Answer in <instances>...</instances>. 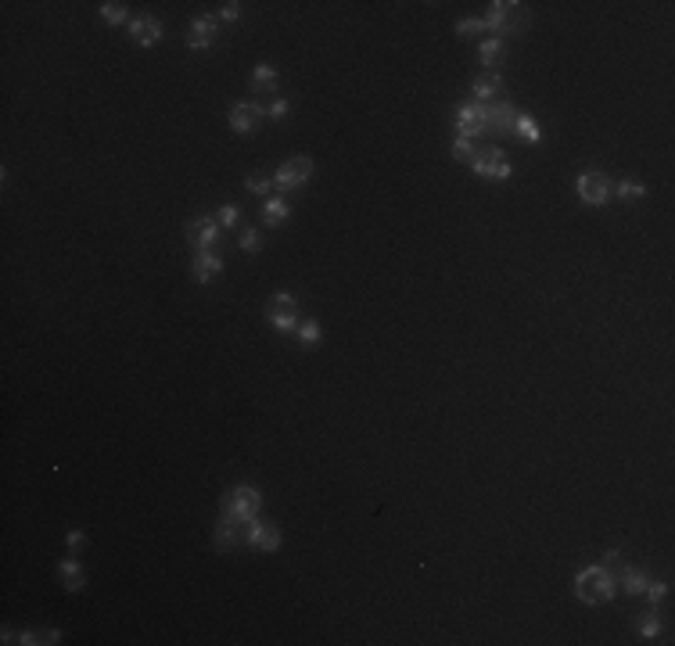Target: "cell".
<instances>
[{
	"instance_id": "cell-6",
	"label": "cell",
	"mask_w": 675,
	"mask_h": 646,
	"mask_svg": "<svg viewBox=\"0 0 675 646\" xmlns=\"http://www.w3.org/2000/svg\"><path fill=\"white\" fill-rule=\"evenodd\" d=\"M266 316H269V323L277 330H294V327H299V305H294V298L288 295V291H281V295H273Z\"/></svg>"
},
{
	"instance_id": "cell-14",
	"label": "cell",
	"mask_w": 675,
	"mask_h": 646,
	"mask_svg": "<svg viewBox=\"0 0 675 646\" xmlns=\"http://www.w3.org/2000/svg\"><path fill=\"white\" fill-rule=\"evenodd\" d=\"M248 543L256 546V550H262V553H273V550L281 546V532L273 528V525H262V520H251Z\"/></svg>"
},
{
	"instance_id": "cell-23",
	"label": "cell",
	"mask_w": 675,
	"mask_h": 646,
	"mask_svg": "<svg viewBox=\"0 0 675 646\" xmlns=\"http://www.w3.org/2000/svg\"><path fill=\"white\" fill-rule=\"evenodd\" d=\"M101 18L108 26H122L126 22V4H119V0H112V4H101Z\"/></svg>"
},
{
	"instance_id": "cell-17",
	"label": "cell",
	"mask_w": 675,
	"mask_h": 646,
	"mask_svg": "<svg viewBox=\"0 0 675 646\" xmlns=\"http://www.w3.org/2000/svg\"><path fill=\"white\" fill-rule=\"evenodd\" d=\"M58 575H61V581H65V589L69 593H79L83 586H87V581H83V568H79V560H61V564H58Z\"/></svg>"
},
{
	"instance_id": "cell-29",
	"label": "cell",
	"mask_w": 675,
	"mask_h": 646,
	"mask_svg": "<svg viewBox=\"0 0 675 646\" xmlns=\"http://www.w3.org/2000/svg\"><path fill=\"white\" fill-rule=\"evenodd\" d=\"M499 47H503V40H499V36L485 40V44H481V65H492V61L499 58Z\"/></svg>"
},
{
	"instance_id": "cell-35",
	"label": "cell",
	"mask_w": 675,
	"mask_h": 646,
	"mask_svg": "<svg viewBox=\"0 0 675 646\" xmlns=\"http://www.w3.org/2000/svg\"><path fill=\"white\" fill-rule=\"evenodd\" d=\"M618 194H622V198H643L647 191H643L640 183H628V180H622V183H618Z\"/></svg>"
},
{
	"instance_id": "cell-15",
	"label": "cell",
	"mask_w": 675,
	"mask_h": 646,
	"mask_svg": "<svg viewBox=\"0 0 675 646\" xmlns=\"http://www.w3.org/2000/svg\"><path fill=\"white\" fill-rule=\"evenodd\" d=\"M194 280L198 284H208L216 273H223V259L216 255V252H194Z\"/></svg>"
},
{
	"instance_id": "cell-19",
	"label": "cell",
	"mask_w": 675,
	"mask_h": 646,
	"mask_svg": "<svg viewBox=\"0 0 675 646\" xmlns=\"http://www.w3.org/2000/svg\"><path fill=\"white\" fill-rule=\"evenodd\" d=\"M288 212H291V205H288L284 198H269V201L262 205V219H266L269 226L284 223V219H288Z\"/></svg>"
},
{
	"instance_id": "cell-20",
	"label": "cell",
	"mask_w": 675,
	"mask_h": 646,
	"mask_svg": "<svg viewBox=\"0 0 675 646\" xmlns=\"http://www.w3.org/2000/svg\"><path fill=\"white\" fill-rule=\"evenodd\" d=\"M618 581L625 586V593H628V596H640V593L647 589V581H650V578H647V575H643L640 568H625Z\"/></svg>"
},
{
	"instance_id": "cell-10",
	"label": "cell",
	"mask_w": 675,
	"mask_h": 646,
	"mask_svg": "<svg viewBox=\"0 0 675 646\" xmlns=\"http://www.w3.org/2000/svg\"><path fill=\"white\" fill-rule=\"evenodd\" d=\"M456 126H460V137H478L489 130V108H481V104H467V108L456 112Z\"/></svg>"
},
{
	"instance_id": "cell-32",
	"label": "cell",
	"mask_w": 675,
	"mask_h": 646,
	"mask_svg": "<svg viewBox=\"0 0 675 646\" xmlns=\"http://www.w3.org/2000/svg\"><path fill=\"white\" fill-rule=\"evenodd\" d=\"M262 112H266V115H273V119H284V115L291 112V104H288L284 97H277V101H269V104H266Z\"/></svg>"
},
{
	"instance_id": "cell-2",
	"label": "cell",
	"mask_w": 675,
	"mask_h": 646,
	"mask_svg": "<svg viewBox=\"0 0 675 646\" xmlns=\"http://www.w3.org/2000/svg\"><path fill=\"white\" fill-rule=\"evenodd\" d=\"M259 507H262V495H259V488H251V485H238L234 492L226 495V503H223L226 513H234L241 520H256Z\"/></svg>"
},
{
	"instance_id": "cell-24",
	"label": "cell",
	"mask_w": 675,
	"mask_h": 646,
	"mask_svg": "<svg viewBox=\"0 0 675 646\" xmlns=\"http://www.w3.org/2000/svg\"><path fill=\"white\" fill-rule=\"evenodd\" d=\"M244 187H248L251 194H269V191H277V187H273V176H262V173H251V176L244 180Z\"/></svg>"
},
{
	"instance_id": "cell-37",
	"label": "cell",
	"mask_w": 675,
	"mask_h": 646,
	"mask_svg": "<svg viewBox=\"0 0 675 646\" xmlns=\"http://www.w3.org/2000/svg\"><path fill=\"white\" fill-rule=\"evenodd\" d=\"M238 15H241V4H238V0H230V4L219 8V18H226V22H234Z\"/></svg>"
},
{
	"instance_id": "cell-21",
	"label": "cell",
	"mask_w": 675,
	"mask_h": 646,
	"mask_svg": "<svg viewBox=\"0 0 675 646\" xmlns=\"http://www.w3.org/2000/svg\"><path fill=\"white\" fill-rule=\"evenodd\" d=\"M499 87H503V79H499L496 72H485V76H478V79H474V97H478V104H481L485 97H492Z\"/></svg>"
},
{
	"instance_id": "cell-3",
	"label": "cell",
	"mask_w": 675,
	"mask_h": 646,
	"mask_svg": "<svg viewBox=\"0 0 675 646\" xmlns=\"http://www.w3.org/2000/svg\"><path fill=\"white\" fill-rule=\"evenodd\" d=\"M471 165H474V173L478 176H485V180H506L514 169H510V162L503 158V151L499 148H481L474 158H471Z\"/></svg>"
},
{
	"instance_id": "cell-12",
	"label": "cell",
	"mask_w": 675,
	"mask_h": 646,
	"mask_svg": "<svg viewBox=\"0 0 675 646\" xmlns=\"http://www.w3.org/2000/svg\"><path fill=\"white\" fill-rule=\"evenodd\" d=\"M212 40H216V18H194L191 29H187V47L205 51L212 47Z\"/></svg>"
},
{
	"instance_id": "cell-13",
	"label": "cell",
	"mask_w": 675,
	"mask_h": 646,
	"mask_svg": "<svg viewBox=\"0 0 675 646\" xmlns=\"http://www.w3.org/2000/svg\"><path fill=\"white\" fill-rule=\"evenodd\" d=\"M259 119H262L259 104H238V108L230 112V126H234L238 133H256L259 130Z\"/></svg>"
},
{
	"instance_id": "cell-7",
	"label": "cell",
	"mask_w": 675,
	"mask_h": 646,
	"mask_svg": "<svg viewBox=\"0 0 675 646\" xmlns=\"http://www.w3.org/2000/svg\"><path fill=\"white\" fill-rule=\"evenodd\" d=\"M309 176H312V162L309 158H291V162H284L277 169L273 187H277V191H294V187H302Z\"/></svg>"
},
{
	"instance_id": "cell-28",
	"label": "cell",
	"mask_w": 675,
	"mask_h": 646,
	"mask_svg": "<svg viewBox=\"0 0 675 646\" xmlns=\"http://www.w3.org/2000/svg\"><path fill=\"white\" fill-rule=\"evenodd\" d=\"M478 151H474V144L467 140V137H456L453 140V158H460V162H471Z\"/></svg>"
},
{
	"instance_id": "cell-4",
	"label": "cell",
	"mask_w": 675,
	"mask_h": 646,
	"mask_svg": "<svg viewBox=\"0 0 675 646\" xmlns=\"http://www.w3.org/2000/svg\"><path fill=\"white\" fill-rule=\"evenodd\" d=\"M248 532H251V520H241V517L223 510L219 528H216V546L219 550H234L238 543H248Z\"/></svg>"
},
{
	"instance_id": "cell-16",
	"label": "cell",
	"mask_w": 675,
	"mask_h": 646,
	"mask_svg": "<svg viewBox=\"0 0 675 646\" xmlns=\"http://www.w3.org/2000/svg\"><path fill=\"white\" fill-rule=\"evenodd\" d=\"M514 122H517L514 104H492V108H489V130L492 133H510Z\"/></svg>"
},
{
	"instance_id": "cell-31",
	"label": "cell",
	"mask_w": 675,
	"mask_h": 646,
	"mask_svg": "<svg viewBox=\"0 0 675 646\" xmlns=\"http://www.w3.org/2000/svg\"><path fill=\"white\" fill-rule=\"evenodd\" d=\"M647 596H650V603H653V607H658V603L668 596V581H647V589H643Z\"/></svg>"
},
{
	"instance_id": "cell-8",
	"label": "cell",
	"mask_w": 675,
	"mask_h": 646,
	"mask_svg": "<svg viewBox=\"0 0 675 646\" xmlns=\"http://www.w3.org/2000/svg\"><path fill=\"white\" fill-rule=\"evenodd\" d=\"M187 241L194 244V252H212V244L219 241V219H191Z\"/></svg>"
},
{
	"instance_id": "cell-38",
	"label": "cell",
	"mask_w": 675,
	"mask_h": 646,
	"mask_svg": "<svg viewBox=\"0 0 675 646\" xmlns=\"http://www.w3.org/2000/svg\"><path fill=\"white\" fill-rule=\"evenodd\" d=\"M69 546H83V532H69Z\"/></svg>"
},
{
	"instance_id": "cell-36",
	"label": "cell",
	"mask_w": 675,
	"mask_h": 646,
	"mask_svg": "<svg viewBox=\"0 0 675 646\" xmlns=\"http://www.w3.org/2000/svg\"><path fill=\"white\" fill-rule=\"evenodd\" d=\"M219 223H223V226H234V223H238V205H223V208H219Z\"/></svg>"
},
{
	"instance_id": "cell-27",
	"label": "cell",
	"mask_w": 675,
	"mask_h": 646,
	"mask_svg": "<svg viewBox=\"0 0 675 646\" xmlns=\"http://www.w3.org/2000/svg\"><path fill=\"white\" fill-rule=\"evenodd\" d=\"M299 341L302 345H316V341H320V323H316V320L299 323Z\"/></svg>"
},
{
	"instance_id": "cell-1",
	"label": "cell",
	"mask_w": 675,
	"mask_h": 646,
	"mask_svg": "<svg viewBox=\"0 0 675 646\" xmlns=\"http://www.w3.org/2000/svg\"><path fill=\"white\" fill-rule=\"evenodd\" d=\"M615 589H618V581L610 578L600 564H597V568H585V571L575 578V593H578L582 603H607L610 596H615Z\"/></svg>"
},
{
	"instance_id": "cell-9",
	"label": "cell",
	"mask_w": 675,
	"mask_h": 646,
	"mask_svg": "<svg viewBox=\"0 0 675 646\" xmlns=\"http://www.w3.org/2000/svg\"><path fill=\"white\" fill-rule=\"evenodd\" d=\"M578 194H582V201L585 205H607V198H610V183H607V176L603 173H582L578 176Z\"/></svg>"
},
{
	"instance_id": "cell-30",
	"label": "cell",
	"mask_w": 675,
	"mask_h": 646,
	"mask_svg": "<svg viewBox=\"0 0 675 646\" xmlns=\"http://www.w3.org/2000/svg\"><path fill=\"white\" fill-rule=\"evenodd\" d=\"M238 244H241V252H259L262 234H259V230H251V226H248V230L241 234V241H238Z\"/></svg>"
},
{
	"instance_id": "cell-18",
	"label": "cell",
	"mask_w": 675,
	"mask_h": 646,
	"mask_svg": "<svg viewBox=\"0 0 675 646\" xmlns=\"http://www.w3.org/2000/svg\"><path fill=\"white\" fill-rule=\"evenodd\" d=\"M277 90V72L269 65H259L256 76H251V94H273Z\"/></svg>"
},
{
	"instance_id": "cell-33",
	"label": "cell",
	"mask_w": 675,
	"mask_h": 646,
	"mask_svg": "<svg viewBox=\"0 0 675 646\" xmlns=\"http://www.w3.org/2000/svg\"><path fill=\"white\" fill-rule=\"evenodd\" d=\"M640 632H643V636H650V639H653V636H661V621L653 618V614L640 618Z\"/></svg>"
},
{
	"instance_id": "cell-22",
	"label": "cell",
	"mask_w": 675,
	"mask_h": 646,
	"mask_svg": "<svg viewBox=\"0 0 675 646\" xmlns=\"http://www.w3.org/2000/svg\"><path fill=\"white\" fill-rule=\"evenodd\" d=\"M514 130H517V133H521L524 140H539V137H542L539 122H535L532 115H521V112H517V122H514Z\"/></svg>"
},
{
	"instance_id": "cell-5",
	"label": "cell",
	"mask_w": 675,
	"mask_h": 646,
	"mask_svg": "<svg viewBox=\"0 0 675 646\" xmlns=\"http://www.w3.org/2000/svg\"><path fill=\"white\" fill-rule=\"evenodd\" d=\"M514 15H521V4H514V0H510V4H506V0H496L492 11H489V18H485V29H496L503 36L524 29V18H521V22H514Z\"/></svg>"
},
{
	"instance_id": "cell-11",
	"label": "cell",
	"mask_w": 675,
	"mask_h": 646,
	"mask_svg": "<svg viewBox=\"0 0 675 646\" xmlns=\"http://www.w3.org/2000/svg\"><path fill=\"white\" fill-rule=\"evenodd\" d=\"M130 33H133V44L137 47H155L158 40H162V26H158V18H133L130 22Z\"/></svg>"
},
{
	"instance_id": "cell-34",
	"label": "cell",
	"mask_w": 675,
	"mask_h": 646,
	"mask_svg": "<svg viewBox=\"0 0 675 646\" xmlns=\"http://www.w3.org/2000/svg\"><path fill=\"white\" fill-rule=\"evenodd\" d=\"M460 36H471V33H485V18H471V22H460L456 26Z\"/></svg>"
},
{
	"instance_id": "cell-26",
	"label": "cell",
	"mask_w": 675,
	"mask_h": 646,
	"mask_svg": "<svg viewBox=\"0 0 675 646\" xmlns=\"http://www.w3.org/2000/svg\"><path fill=\"white\" fill-rule=\"evenodd\" d=\"M600 568H603V571H607L610 578H615V581H618V578H622V571H625L628 564H625V560H622V553H618V550H610V553H607V560H603V564H600Z\"/></svg>"
},
{
	"instance_id": "cell-25",
	"label": "cell",
	"mask_w": 675,
	"mask_h": 646,
	"mask_svg": "<svg viewBox=\"0 0 675 646\" xmlns=\"http://www.w3.org/2000/svg\"><path fill=\"white\" fill-rule=\"evenodd\" d=\"M18 643H61V632L58 629H40V632H22Z\"/></svg>"
}]
</instances>
